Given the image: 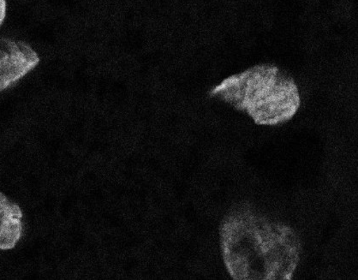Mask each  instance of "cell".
Returning <instances> with one entry per match:
<instances>
[{
	"instance_id": "obj_1",
	"label": "cell",
	"mask_w": 358,
	"mask_h": 280,
	"mask_svg": "<svg viewBox=\"0 0 358 280\" xmlns=\"http://www.w3.org/2000/svg\"><path fill=\"white\" fill-rule=\"evenodd\" d=\"M213 94L245 110L259 124H275L291 119L299 107L295 82L275 66L260 64L232 75Z\"/></svg>"
},
{
	"instance_id": "obj_2",
	"label": "cell",
	"mask_w": 358,
	"mask_h": 280,
	"mask_svg": "<svg viewBox=\"0 0 358 280\" xmlns=\"http://www.w3.org/2000/svg\"><path fill=\"white\" fill-rule=\"evenodd\" d=\"M39 63V55L29 44L16 40H0V91L21 80Z\"/></svg>"
},
{
	"instance_id": "obj_3",
	"label": "cell",
	"mask_w": 358,
	"mask_h": 280,
	"mask_svg": "<svg viewBox=\"0 0 358 280\" xmlns=\"http://www.w3.org/2000/svg\"><path fill=\"white\" fill-rule=\"evenodd\" d=\"M22 234V212L0 192V251L16 247Z\"/></svg>"
},
{
	"instance_id": "obj_4",
	"label": "cell",
	"mask_w": 358,
	"mask_h": 280,
	"mask_svg": "<svg viewBox=\"0 0 358 280\" xmlns=\"http://www.w3.org/2000/svg\"><path fill=\"white\" fill-rule=\"evenodd\" d=\"M6 0H0V27H1L6 17Z\"/></svg>"
}]
</instances>
